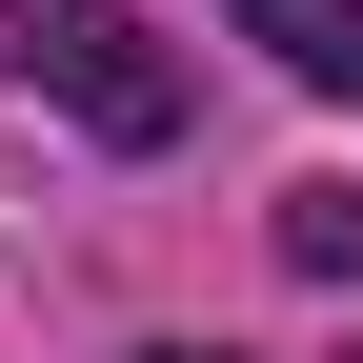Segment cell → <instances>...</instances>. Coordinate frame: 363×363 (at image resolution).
<instances>
[{
    "label": "cell",
    "instance_id": "1",
    "mask_svg": "<svg viewBox=\"0 0 363 363\" xmlns=\"http://www.w3.org/2000/svg\"><path fill=\"white\" fill-rule=\"evenodd\" d=\"M0 81L81 101L101 142H162V121H182V61H162L142 21H121V0H0Z\"/></svg>",
    "mask_w": 363,
    "mask_h": 363
},
{
    "label": "cell",
    "instance_id": "2",
    "mask_svg": "<svg viewBox=\"0 0 363 363\" xmlns=\"http://www.w3.org/2000/svg\"><path fill=\"white\" fill-rule=\"evenodd\" d=\"M222 21L262 40L283 81H323V101H363V0H222Z\"/></svg>",
    "mask_w": 363,
    "mask_h": 363
},
{
    "label": "cell",
    "instance_id": "3",
    "mask_svg": "<svg viewBox=\"0 0 363 363\" xmlns=\"http://www.w3.org/2000/svg\"><path fill=\"white\" fill-rule=\"evenodd\" d=\"M283 262L343 283V262H363V182H303V202H283Z\"/></svg>",
    "mask_w": 363,
    "mask_h": 363
}]
</instances>
